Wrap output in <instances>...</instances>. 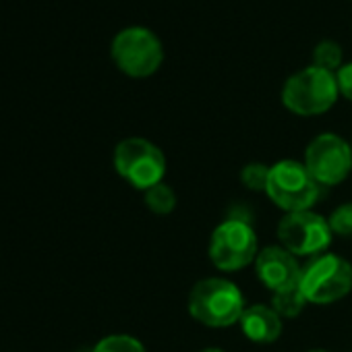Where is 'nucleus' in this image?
Returning <instances> with one entry per match:
<instances>
[{
    "mask_svg": "<svg viewBox=\"0 0 352 352\" xmlns=\"http://www.w3.org/2000/svg\"><path fill=\"white\" fill-rule=\"evenodd\" d=\"M94 352H147L145 346L133 338V336H126V333H112V336H106L102 338Z\"/></svg>",
    "mask_w": 352,
    "mask_h": 352,
    "instance_id": "nucleus-15",
    "label": "nucleus"
},
{
    "mask_svg": "<svg viewBox=\"0 0 352 352\" xmlns=\"http://www.w3.org/2000/svg\"><path fill=\"white\" fill-rule=\"evenodd\" d=\"M298 288L309 305H333L352 290V263L340 255L321 253L302 267Z\"/></svg>",
    "mask_w": 352,
    "mask_h": 352,
    "instance_id": "nucleus-4",
    "label": "nucleus"
},
{
    "mask_svg": "<svg viewBox=\"0 0 352 352\" xmlns=\"http://www.w3.org/2000/svg\"><path fill=\"white\" fill-rule=\"evenodd\" d=\"M278 241L294 257H317L325 253L333 241L327 218L311 210L286 214L278 224Z\"/></svg>",
    "mask_w": 352,
    "mask_h": 352,
    "instance_id": "nucleus-9",
    "label": "nucleus"
},
{
    "mask_svg": "<svg viewBox=\"0 0 352 352\" xmlns=\"http://www.w3.org/2000/svg\"><path fill=\"white\" fill-rule=\"evenodd\" d=\"M338 96L336 73L315 65L290 75L282 87V104L298 116L325 114L338 102Z\"/></svg>",
    "mask_w": 352,
    "mask_h": 352,
    "instance_id": "nucleus-2",
    "label": "nucleus"
},
{
    "mask_svg": "<svg viewBox=\"0 0 352 352\" xmlns=\"http://www.w3.org/2000/svg\"><path fill=\"white\" fill-rule=\"evenodd\" d=\"M212 263L220 272H241L247 265L255 263L259 253V241L255 228L243 218H228L220 222L208 247Z\"/></svg>",
    "mask_w": 352,
    "mask_h": 352,
    "instance_id": "nucleus-6",
    "label": "nucleus"
},
{
    "mask_svg": "<svg viewBox=\"0 0 352 352\" xmlns=\"http://www.w3.org/2000/svg\"><path fill=\"white\" fill-rule=\"evenodd\" d=\"M241 331L247 340L255 344H272L282 336V317L272 309V305H251L243 311L239 321Z\"/></svg>",
    "mask_w": 352,
    "mask_h": 352,
    "instance_id": "nucleus-11",
    "label": "nucleus"
},
{
    "mask_svg": "<svg viewBox=\"0 0 352 352\" xmlns=\"http://www.w3.org/2000/svg\"><path fill=\"white\" fill-rule=\"evenodd\" d=\"M143 199H145L147 210L153 212L155 216H168V214H172L174 208H176V201H179V199H176L174 189L166 181H162V183L153 185L151 189L143 191Z\"/></svg>",
    "mask_w": 352,
    "mask_h": 352,
    "instance_id": "nucleus-12",
    "label": "nucleus"
},
{
    "mask_svg": "<svg viewBox=\"0 0 352 352\" xmlns=\"http://www.w3.org/2000/svg\"><path fill=\"white\" fill-rule=\"evenodd\" d=\"M267 179H270V166L261 164V162H251L241 170V183L249 189V191H257V193H265L267 187Z\"/></svg>",
    "mask_w": 352,
    "mask_h": 352,
    "instance_id": "nucleus-16",
    "label": "nucleus"
},
{
    "mask_svg": "<svg viewBox=\"0 0 352 352\" xmlns=\"http://www.w3.org/2000/svg\"><path fill=\"white\" fill-rule=\"evenodd\" d=\"M110 54L114 65L124 75L135 79L151 77L164 60L162 42L153 32L141 25H133L118 32L112 40Z\"/></svg>",
    "mask_w": 352,
    "mask_h": 352,
    "instance_id": "nucleus-7",
    "label": "nucleus"
},
{
    "mask_svg": "<svg viewBox=\"0 0 352 352\" xmlns=\"http://www.w3.org/2000/svg\"><path fill=\"white\" fill-rule=\"evenodd\" d=\"M199 352H226L222 348H206V350H199Z\"/></svg>",
    "mask_w": 352,
    "mask_h": 352,
    "instance_id": "nucleus-19",
    "label": "nucleus"
},
{
    "mask_svg": "<svg viewBox=\"0 0 352 352\" xmlns=\"http://www.w3.org/2000/svg\"><path fill=\"white\" fill-rule=\"evenodd\" d=\"M329 228L336 236H342V239H352V201H346L342 206H338L329 218Z\"/></svg>",
    "mask_w": 352,
    "mask_h": 352,
    "instance_id": "nucleus-17",
    "label": "nucleus"
},
{
    "mask_svg": "<svg viewBox=\"0 0 352 352\" xmlns=\"http://www.w3.org/2000/svg\"><path fill=\"white\" fill-rule=\"evenodd\" d=\"M114 168L131 187L147 191L164 181L168 162L164 151L149 139L129 137L114 149Z\"/></svg>",
    "mask_w": 352,
    "mask_h": 352,
    "instance_id": "nucleus-5",
    "label": "nucleus"
},
{
    "mask_svg": "<svg viewBox=\"0 0 352 352\" xmlns=\"http://www.w3.org/2000/svg\"><path fill=\"white\" fill-rule=\"evenodd\" d=\"M265 195L282 212L296 214L315 206L319 197V185L302 162L280 160L270 166Z\"/></svg>",
    "mask_w": 352,
    "mask_h": 352,
    "instance_id": "nucleus-3",
    "label": "nucleus"
},
{
    "mask_svg": "<svg viewBox=\"0 0 352 352\" xmlns=\"http://www.w3.org/2000/svg\"><path fill=\"white\" fill-rule=\"evenodd\" d=\"M350 352H352V350H350Z\"/></svg>",
    "mask_w": 352,
    "mask_h": 352,
    "instance_id": "nucleus-22",
    "label": "nucleus"
},
{
    "mask_svg": "<svg viewBox=\"0 0 352 352\" xmlns=\"http://www.w3.org/2000/svg\"><path fill=\"white\" fill-rule=\"evenodd\" d=\"M307 298L300 292V288H290L284 292H276L272 294V309L282 317V319H294L298 317L305 309H307Z\"/></svg>",
    "mask_w": 352,
    "mask_h": 352,
    "instance_id": "nucleus-13",
    "label": "nucleus"
},
{
    "mask_svg": "<svg viewBox=\"0 0 352 352\" xmlns=\"http://www.w3.org/2000/svg\"><path fill=\"white\" fill-rule=\"evenodd\" d=\"M313 65L325 71H338L342 67V48L333 40H323L313 48Z\"/></svg>",
    "mask_w": 352,
    "mask_h": 352,
    "instance_id": "nucleus-14",
    "label": "nucleus"
},
{
    "mask_svg": "<svg viewBox=\"0 0 352 352\" xmlns=\"http://www.w3.org/2000/svg\"><path fill=\"white\" fill-rule=\"evenodd\" d=\"M307 352H329V350H325V348H313V350H307Z\"/></svg>",
    "mask_w": 352,
    "mask_h": 352,
    "instance_id": "nucleus-20",
    "label": "nucleus"
},
{
    "mask_svg": "<svg viewBox=\"0 0 352 352\" xmlns=\"http://www.w3.org/2000/svg\"><path fill=\"white\" fill-rule=\"evenodd\" d=\"M350 147H352V143H350Z\"/></svg>",
    "mask_w": 352,
    "mask_h": 352,
    "instance_id": "nucleus-21",
    "label": "nucleus"
},
{
    "mask_svg": "<svg viewBox=\"0 0 352 352\" xmlns=\"http://www.w3.org/2000/svg\"><path fill=\"white\" fill-rule=\"evenodd\" d=\"M336 81H338L340 96L352 102V63H346L336 71Z\"/></svg>",
    "mask_w": 352,
    "mask_h": 352,
    "instance_id": "nucleus-18",
    "label": "nucleus"
},
{
    "mask_svg": "<svg viewBox=\"0 0 352 352\" xmlns=\"http://www.w3.org/2000/svg\"><path fill=\"white\" fill-rule=\"evenodd\" d=\"M189 315L208 327H230L241 321L247 309L243 290L226 278H206L199 280L187 300Z\"/></svg>",
    "mask_w": 352,
    "mask_h": 352,
    "instance_id": "nucleus-1",
    "label": "nucleus"
},
{
    "mask_svg": "<svg viewBox=\"0 0 352 352\" xmlns=\"http://www.w3.org/2000/svg\"><path fill=\"white\" fill-rule=\"evenodd\" d=\"M253 265H255V274L259 282L267 290H272V294L296 288L300 284L302 267L298 265V257H294L282 245L259 249Z\"/></svg>",
    "mask_w": 352,
    "mask_h": 352,
    "instance_id": "nucleus-10",
    "label": "nucleus"
},
{
    "mask_svg": "<svg viewBox=\"0 0 352 352\" xmlns=\"http://www.w3.org/2000/svg\"><path fill=\"white\" fill-rule=\"evenodd\" d=\"M302 164L319 187H336L352 172V147L336 133H321L307 145Z\"/></svg>",
    "mask_w": 352,
    "mask_h": 352,
    "instance_id": "nucleus-8",
    "label": "nucleus"
}]
</instances>
